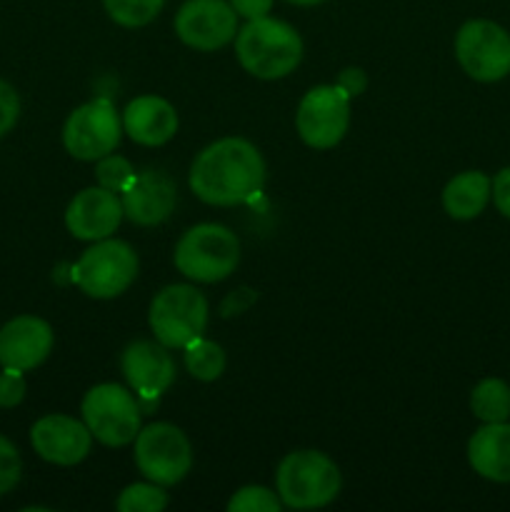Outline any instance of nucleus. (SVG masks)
<instances>
[{"label": "nucleus", "instance_id": "1", "mask_svg": "<svg viewBox=\"0 0 510 512\" xmlns=\"http://www.w3.org/2000/svg\"><path fill=\"white\" fill-rule=\"evenodd\" d=\"M265 163L253 143L223 138L203 150L190 168V188L203 203L240 205L263 190Z\"/></svg>", "mask_w": 510, "mask_h": 512}, {"label": "nucleus", "instance_id": "2", "mask_svg": "<svg viewBox=\"0 0 510 512\" xmlns=\"http://www.w3.org/2000/svg\"><path fill=\"white\" fill-rule=\"evenodd\" d=\"M235 53L250 75L278 80L293 73L303 58V40L293 25L275 18H255L238 30Z\"/></svg>", "mask_w": 510, "mask_h": 512}, {"label": "nucleus", "instance_id": "3", "mask_svg": "<svg viewBox=\"0 0 510 512\" xmlns=\"http://www.w3.org/2000/svg\"><path fill=\"white\" fill-rule=\"evenodd\" d=\"M283 505L293 510L325 508L340 493V470L318 450H298L285 455L275 475Z\"/></svg>", "mask_w": 510, "mask_h": 512}, {"label": "nucleus", "instance_id": "4", "mask_svg": "<svg viewBox=\"0 0 510 512\" xmlns=\"http://www.w3.org/2000/svg\"><path fill=\"white\" fill-rule=\"evenodd\" d=\"M240 260V243L225 225L203 223L190 228L175 248V268L195 283L225 280Z\"/></svg>", "mask_w": 510, "mask_h": 512}, {"label": "nucleus", "instance_id": "5", "mask_svg": "<svg viewBox=\"0 0 510 512\" xmlns=\"http://www.w3.org/2000/svg\"><path fill=\"white\" fill-rule=\"evenodd\" d=\"M148 323L165 348H185L208 325V300L193 285H168L150 303Z\"/></svg>", "mask_w": 510, "mask_h": 512}, {"label": "nucleus", "instance_id": "6", "mask_svg": "<svg viewBox=\"0 0 510 512\" xmlns=\"http://www.w3.org/2000/svg\"><path fill=\"white\" fill-rule=\"evenodd\" d=\"M138 275V255L123 240H95L93 248L73 265V283L98 300L115 298L133 285Z\"/></svg>", "mask_w": 510, "mask_h": 512}, {"label": "nucleus", "instance_id": "7", "mask_svg": "<svg viewBox=\"0 0 510 512\" xmlns=\"http://www.w3.org/2000/svg\"><path fill=\"white\" fill-rule=\"evenodd\" d=\"M83 423L88 425L90 435L108 448H123L133 443L140 433V405L133 393L115 383L95 385L85 393Z\"/></svg>", "mask_w": 510, "mask_h": 512}, {"label": "nucleus", "instance_id": "8", "mask_svg": "<svg viewBox=\"0 0 510 512\" xmlns=\"http://www.w3.org/2000/svg\"><path fill=\"white\" fill-rule=\"evenodd\" d=\"M135 465L150 483L168 488L190 473L193 450L183 430L170 423H153L135 438Z\"/></svg>", "mask_w": 510, "mask_h": 512}, {"label": "nucleus", "instance_id": "9", "mask_svg": "<svg viewBox=\"0 0 510 512\" xmlns=\"http://www.w3.org/2000/svg\"><path fill=\"white\" fill-rule=\"evenodd\" d=\"M460 68L480 83H495L510 73V33L493 20H468L455 35Z\"/></svg>", "mask_w": 510, "mask_h": 512}, {"label": "nucleus", "instance_id": "10", "mask_svg": "<svg viewBox=\"0 0 510 512\" xmlns=\"http://www.w3.org/2000/svg\"><path fill=\"white\" fill-rule=\"evenodd\" d=\"M123 135L115 105L108 98H95L68 115L63 128V145L73 158L100 160L113 153Z\"/></svg>", "mask_w": 510, "mask_h": 512}, {"label": "nucleus", "instance_id": "11", "mask_svg": "<svg viewBox=\"0 0 510 512\" xmlns=\"http://www.w3.org/2000/svg\"><path fill=\"white\" fill-rule=\"evenodd\" d=\"M295 125L305 145L318 150L335 148L350 125V95L338 85H318L300 100Z\"/></svg>", "mask_w": 510, "mask_h": 512}, {"label": "nucleus", "instance_id": "12", "mask_svg": "<svg viewBox=\"0 0 510 512\" xmlns=\"http://www.w3.org/2000/svg\"><path fill=\"white\" fill-rule=\"evenodd\" d=\"M175 33L195 50H220L238 33V13L225 0H185L175 15Z\"/></svg>", "mask_w": 510, "mask_h": 512}, {"label": "nucleus", "instance_id": "13", "mask_svg": "<svg viewBox=\"0 0 510 512\" xmlns=\"http://www.w3.org/2000/svg\"><path fill=\"white\" fill-rule=\"evenodd\" d=\"M35 453L53 465H78L88 458L93 435L88 425L70 415H45L30 430Z\"/></svg>", "mask_w": 510, "mask_h": 512}, {"label": "nucleus", "instance_id": "14", "mask_svg": "<svg viewBox=\"0 0 510 512\" xmlns=\"http://www.w3.org/2000/svg\"><path fill=\"white\" fill-rule=\"evenodd\" d=\"M123 375L130 388L145 400H158L175 383V363L158 340H135L125 348Z\"/></svg>", "mask_w": 510, "mask_h": 512}, {"label": "nucleus", "instance_id": "15", "mask_svg": "<svg viewBox=\"0 0 510 512\" xmlns=\"http://www.w3.org/2000/svg\"><path fill=\"white\" fill-rule=\"evenodd\" d=\"M125 218L123 203L113 190L88 188L70 200L65 210V225L78 240H103L118 230L120 220Z\"/></svg>", "mask_w": 510, "mask_h": 512}, {"label": "nucleus", "instance_id": "16", "mask_svg": "<svg viewBox=\"0 0 510 512\" xmlns=\"http://www.w3.org/2000/svg\"><path fill=\"white\" fill-rule=\"evenodd\" d=\"M53 350V328L43 318L20 315L0 330V365L15 370H33Z\"/></svg>", "mask_w": 510, "mask_h": 512}, {"label": "nucleus", "instance_id": "17", "mask_svg": "<svg viewBox=\"0 0 510 512\" xmlns=\"http://www.w3.org/2000/svg\"><path fill=\"white\" fill-rule=\"evenodd\" d=\"M123 213L135 225H158L170 218L175 208V185L158 170L135 173L128 188L120 193Z\"/></svg>", "mask_w": 510, "mask_h": 512}, {"label": "nucleus", "instance_id": "18", "mask_svg": "<svg viewBox=\"0 0 510 512\" xmlns=\"http://www.w3.org/2000/svg\"><path fill=\"white\" fill-rule=\"evenodd\" d=\"M123 128L130 140L140 145H163L178 133V113L158 95H140L130 100L123 113Z\"/></svg>", "mask_w": 510, "mask_h": 512}, {"label": "nucleus", "instance_id": "19", "mask_svg": "<svg viewBox=\"0 0 510 512\" xmlns=\"http://www.w3.org/2000/svg\"><path fill=\"white\" fill-rule=\"evenodd\" d=\"M470 468L493 483H510V425L485 423L468 443Z\"/></svg>", "mask_w": 510, "mask_h": 512}, {"label": "nucleus", "instance_id": "20", "mask_svg": "<svg viewBox=\"0 0 510 512\" xmlns=\"http://www.w3.org/2000/svg\"><path fill=\"white\" fill-rule=\"evenodd\" d=\"M490 200V178L480 170L460 173L445 185L443 208L455 220H473L485 210Z\"/></svg>", "mask_w": 510, "mask_h": 512}, {"label": "nucleus", "instance_id": "21", "mask_svg": "<svg viewBox=\"0 0 510 512\" xmlns=\"http://www.w3.org/2000/svg\"><path fill=\"white\" fill-rule=\"evenodd\" d=\"M470 410L483 423H505L510 418V385L498 378L478 383L470 395Z\"/></svg>", "mask_w": 510, "mask_h": 512}, {"label": "nucleus", "instance_id": "22", "mask_svg": "<svg viewBox=\"0 0 510 512\" xmlns=\"http://www.w3.org/2000/svg\"><path fill=\"white\" fill-rule=\"evenodd\" d=\"M185 368L193 378L205 380H218L225 370V353L218 343L213 340H205L203 335L195 338L193 343L185 345Z\"/></svg>", "mask_w": 510, "mask_h": 512}, {"label": "nucleus", "instance_id": "23", "mask_svg": "<svg viewBox=\"0 0 510 512\" xmlns=\"http://www.w3.org/2000/svg\"><path fill=\"white\" fill-rule=\"evenodd\" d=\"M103 5L123 28H143L163 10L165 0H103Z\"/></svg>", "mask_w": 510, "mask_h": 512}, {"label": "nucleus", "instance_id": "24", "mask_svg": "<svg viewBox=\"0 0 510 512\" xmlns=\"http://www.w3.org/2000/svg\"><path fill=\"white\" fill-rule=\"evenodd\" d=\"M115 508L120 512H160L168 508V493L158 483H135L120 493Z\"/></svg>", "mask_w": 510, "mask_h": 512}, {"label": "nucleus", "instance_id": "25", "mask_svg": "<svg viewBox=\"0 0 510 512\" xmlns=\"http://www.w3.org/2000/svg\"><path fill=\"white\" fill-rule=\"evenodd\" d=\"M280 508H283L280 495L268 488H260V485H248V488L238 490L228 503L230 512H280Z\"/></svg>", "mask_w": 510, "mask_h": 512}, {"label": "nucleus", "instance_id": "26", "mask_svg": "<svg viewBox=\"0 0 510 512\" xmlns=\"http://www.w3.org/2000/svg\"><path fill=\"white\" fill-rule=\"evenodd\" d=\"M95 175H98V185L113 190V193H123V190L130 185V180L135 178V170L128 160L110 153L105 155V158H100L98 168H95Z\"/></svg>", "mask_w": 510, "mask_h": 512}, {"label": "nucleus", "instance_id": "27", "mask_svg": "<svg viewBox=\"0 0 510 512\" xmlns=\"http://www.w3.org/2000/svg\"><path fill=\"white\" fill-rule=\"evenodd\" d=\"M20 473H23V463H20V453L8 438L0 435V495L10 493L18 485Z\"/></svg>", "mask_w": 510, "mask_h": 512}, {"label": "nucleus", "instance_id": "28", "mask_svg": "<svg viewBox=\"0 0 510 512\" xmlns=\"http://www.w3.org/2000/svg\"><path fill=\"white\" fill-rule=\"evenodd\" d=\"M25 398L23 370L3 368L0 373V408H15Z\"/></svg>", "mask_w": 510, "mask_h": 512}, {"label": "nucleus", "instance_id": "29", "mask_svg": "<svg viewBox=\"0 0 510 512\" xmlns=\"http://www.w3.org/2000/svg\"><path fill=\"white\" fill-rule=\"evenodd\" d=\"M18 115H20L18 93H15L13 85L0 80V138L13 130V125L18 123Z\"/></svg>", "mask_w": 510, "mask_h": 512}, {"label": "nucleus", "instance_id": "30", "mask_svg": "<svg viewBox=\"0 0 510 512\" xmlns=\"http://www.w3.org/2000/svg\"><path fill=\"white\" fill-rule=\"evenodd\" d=\"M490 195L495 200V208L510 220V168H503L495 180H490Z\"/></svg>", "mask_w": 510, "mask_h": 512}, {"label": "nucleus", "instance_id": "31", "mask_svg": "<svg viewBox=\"0 0 510 512\" xmlns=\"http://www.w3.org/2000/svg\"><path fill=\"white\" fill-rule=\"evenodd\" d=\"M233 10L243 18L255 20V18H265L273 8V0H230Z\"/></svg>", "mask_w": 510, "mask_h": 512}, {"label": "nucleus", "instance_id": "32", "mask_svg": "<svg viewBox=\"0 0 510 512\" xmlns=\"http://www.w3.org/2000/svg\"><path fill=\"white\" fill-rule=\"evenodd\" d=\"M335 85H338V88H343L345 93L353 98V95L363 93L365 85H368V78H365V73L360 68H348L338 75V83Z\"/></svg>", "mask_w": 510, "mask_h": 512}, {"label": "nucleus", "instance_id": "33", "mask_svg": "<svg viewBox=\"0 0 510 512\" xmlns=\"http://www.w3.org/2000/svg\"><path fill=\"white\" fill-rule=\"evenodd\" d=\"M255 300V293L250 288H240V290H235L233 295H228V298H225V303H223V315H238V313H243L245 308H248L250 303H253Z\"/></svg>", "mask_w": 510, "mask_h": 512}, {"label": "nucleus", "instance_id": "34", "mask_svg": "<svg viewBox=\"0 0 510 512\" xmlns=\"http://www.w3.org/2000/svg\"><path fill=\"white\" fill-rule=\"evenodd\" d=\"M288 3H293V5H318V3H323V0H288Z\"/></svg>", "mask_w": 510, "mask_h": 512}]
</instances>
